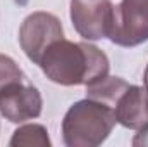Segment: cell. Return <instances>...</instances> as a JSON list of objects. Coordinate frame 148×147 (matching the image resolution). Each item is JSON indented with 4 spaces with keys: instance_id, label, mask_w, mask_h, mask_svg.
Listing matches in <instances>:
<instances>
[{
    "instance_id": "ba28073f",
    "label": "cell",
    "mask_w": 148,
    "mask_h": 147,
    "mask_svg": "<svg viewBox=\"0 0 148 147\" xmlns=\"http://www.w3.org/2000/svg\"><path fill=\"white\" fill-rule=\"evenodd\" d=\"M127 87H129V83L126 80H122V78L105 76L103 80L86 87V97L100 101V102H105V104H109L114 109V104L117 102V99L121 97V94Z\"/></svg>"
},
{
    "instance_id": "7a4b0ae2",
    "label": "cell",
    "mask_w": 148,
    "mask_h": 147,
    "mask_svg": "<svg viewBox=\"0 0 148 147\" xmlns=\"http://www.w3.org/2000/svg\"><path fill=\"white\" fill-rule=\"evenodd\" d=\"M115 123V112L109 104L90 97L77 101L62 119L64 144L67 147H97L109 139Z\"/></svg>"
},
{
    "instance_id": "3957f363",
    "label": "cell",
    "mask_w": 148,
    "mask_h": 147,
    "mask_svg": "<svg viewBox=\"0 0 148 147\" xmlns=\"http://www.w3.org/2000/svg\"><path fill=\"white\" fill-rule=\"evenodd\" d=\"M115 17L112 0H71V21L84 40L110 38Z\"/></svg>"
},
{
    "instance_id": "30bf717a",
    "label": "cell",
    "mask_w": 148,
    "mask_h": 147,
    "mask_svg": "<svg viewBox=\"0 0 148 147\" xmlns=\"http://www.w3.org/2000/svg\"><path fill=\"white\" fill-rule=\"evenodd\" d=\"M24 74L21 71V68L16 64V61L9 55L0 54V90L10 83L16 81H23Z\"/></svg>"
},
{
    "instance_id": "5b68a950",
    "label": "cell",
    "mask_w": 148,
    "mask_h": 147,
    "mask_svg": "<svg viewBox=\"0 0 148 147\" xmlns=\"http://www.w3.org/2000/svg\"><path fill=\"white\" fill-rule=\"evenodd\" d=\"M110 40L121 47L148 42V0H121L115 7Z\"/></svg>"
},
{
    "instance_id": "9c48e42d",
    "label": "cell",
    "mask_w": 148,
    "mask_h": 147,
    "mask_svg": "<svg viewBox=\"0 0 148 147\" xmlns=\"http://www.w3.org/2000/svg\"><path fill=\"white\" fill-rule=\"evenodd\" d=\"M10 147H50L52 142L48 139V132L43 125H36V123H31V125H23L19 126L12 139H10Z\"/></svg>"
},
{
    "instance_id": "7c38bea8",
    "label": "cell",
    "mask_w": 148,
    "mask_h": 147,
    "mask_svg": "<svg viewBox=\"0 0 148 147\" xmlns=\"http://www.w3.org/2000/svg\"><path fill=\"white\" fill-rule=\"evenodd\" d=\"M143 80H145V88L148 90V66H147V69H145V74H143Z\"/></svg>"
},
{
    "instance_id": "8992f818",
    "label": "cell",
    "mask_w": 148,
    "mask_h": 147,
    "mask_svg": "<svg viewBox=\"0 0 148 147\" xmlns=\"http://www.w3.org/2000/svg\"><path fill=\"white\" fill-rule=\"evenodd\" d=\"M43 99L36 87L23 81L10 83L0 90V114L10 123H24L41 114Z\"/></svg>"
},
{
    "instance_id": "52a82bcc",
    "label": "cell",
    "mask_w": 148,
    "mask_h": 147,
    "mask_svg": "<svg viewBox=\"0 0 148 147\" xmlns=\"http://www.w3.org/2000/svg\"><path fill=\"white\" fill-rule=\"evenodd\" d=\"M115 119L129 130H140L148 125V90L140 85H129L114 104Z\"/></svg>"
},
{
    "instance_id": "8fae6325",
    "label": "cell",
    "mask_w": 148,
    "mask_h": 147,
    "mask_svg": "<svg viewBox=\"0 0 148 147\" xmlns=\"http://www.w3.org/2000/svg\"><path fill=\"white\" fill-rule=\"evenodd\" d=\"M133 146H136V147H138V146H141V147L148 146V125L138 130L136 137L133 139Z\"/></svg>"
},
{
    "instance_id": "6da1fadb",
    "label": "cell",
    "mask_w": 148,
    "mask_h": 147,
    "mask_svg": "<svg viewBox=\"0 0 148 147\" xmlns=\"http://www.w3.org/2000/svg\"><path fill=\"white\" fill-rule=\"evenodd\" d=\"M38 66L48 80L64 87L93 85L109 76L110 69L109 57L97 45L66 38L53 42L43 52Z\"/></svg>"
},
{
    "instance_id": "277c9868",
    "label": "cell",
    "mask_w": 148,
    "mask_h": 147,
    "mask_svg": "<svg viewBox=\"0 0 148 147\" xmlns=\"http://www.w3.org/2000/svg\"><path fill=\"white\" fill-rule=\"evenodd\" d=\"M60 38H64V28L60 19L43 10L29 14L19 28L21 49L35 64L40 62L43 52Z\"/></svg>"
}]
</instances>
